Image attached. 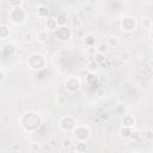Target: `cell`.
Here are the masks:
<instances>
[{"mask_svg":"<svg viewBox=\"0 0 153 153\" xmlns=\"http://www.w3.org/2000/svg\"><path fill=\"white\" fill-rule=\"evenodd\" d=\"M133 153H141V152H139V151H135V152H133Z\"/></svg>","mask_w":153,"mask_h":153,"instance_id":"4dcf8cb0","label":"cell"},{"mask_svg":"<svg viewBox=\"0 0 153 153\" xmlns=\"http://www.w3.org/2000/svg\"><path fill=\"white\" fill-rule=\"evenodd\" d=\"M75 135L79 141H85L90 136V129L86 126H79L75 128Z\"/></svg>","mask_w":153,"mask_h":153,"instance_id":"8992f818","label":"cell"},{"mask_svg":"<svg viewBox=\"0 0 153 153\" xmlns=\"http://www.w3.org/2000/svg\"><path fill=\"white\" fill-rule=\"evenodd\" d=\"M10 35H11L10 27H8L7 25H5V24H1V25H0V37H1V39L8 38Z\"/></svg>","mask_w":153,"mask_h":153,"instance_id":"9c48e42d","label":"cell"},{"mask_svg":"<svg viewBox=\"0 0 153 153\" xmlns=\"http://www.w3.org/2000/svg\"><path fill=\"white\" fill-rule=\"evenodd\" d=\"M22 38H23L24 42L30 43V42L33 41V33H32L31 31H26V32H24V33L22 35Z\"/></svg>","mask_w":153,"mask_h":153,"instance_id":"e0dca14e","label":"cell"},{"mask_svg":"<svg viewBox=\"0 0 153 153\" xmlns=\"http://www.w3.org/2000/svg\"><path fill=\"white\" fill-rule=\"evenodd\" d=\"M141 24L143 26V29H148V30H152L153 29V20L147 18V17H143L142 20H141Z\"/></svg>","mask_w":153,"mask_h":153,"instance_id":"2e32d148","label":"cell"},{"mask_svg":"<svg viewBox=\"0 0 153 153\" xmlns=\"http://www.w3.org/2000/svg\"><path fill=\"white\" fill-rule=\"evenodd\" d=\"M86 42H87V45H88V47H93V45H92L93 36H91V35H90V36H87V37H86Z\"/></svg>","mask_w":153,"mask_h":153,"instance_id":"cb8c5ba5","label":"cell"},{"mask_svg":"<svg viewBox=\"0 0 153 153\" xmlns=\"http://www.w3.org/2000/svg\"><path fill=\"white\" fill-rule=\"evenodd\" d=\"M60 127L65 131H72V130H75L78 126H76L75 120L72 116H65L60 120Z\"/></svg>","mask_w":153,"mask_h":153,"instance_id":"7a4b0ae2","label":"cell"},{"mask_svg":"<svg viewBox=\"0 0 153 153\" xmlns=\"http://www.w3.org/2000/svg\"><path fill=\"white\" fill-rule=\"evenodd\" d=\"M121 133H122V135L124 136V137H129L130 135H131V130H130V128H127V127H123L122 129H121Z\"/></svg>","mask_w":153,"mask_h":153,"instance_id":"ffe728a7","label":"cell"},{"mask_svg":"<svg viewBox=\"0 0 153 153\" xmlns=\"http://www.w3.org/2000/svg\"><path fill=\"white\" fill-rule=\"evenodd\" d=\"M67 153H78L76 151H69V152H67Z\"/></svg>","mask_w":153,"mask_h":153,"instance_id":"f546056e","label":"cell"},{"mask_svg":"<svg viewBox=\"0 0 153 153\" xmlns=\"http://www.w3.org/2000/svg\"><path fill=\"white\" fill-rule=\"evenodd\" d=\"M106 43H108V45L110 48H117L120 45V41H118V37L117 36H110L108 38V42Z\"/></svg>","mask_w":153,"mask_h":153,"instance_id":"5bb4252c","label":"cell"},{"mask_svg":"<svg viewBox=\"0 0 153 153\" xmlns=\"http://www.w3.org/2000/svg\"><path fill=\"white\" fill-rule=\"evenodd\" d=\"M0 80H1V82L5 80V71H4V68H1V71H0Z\"/></svg>","mask_w":153,"mask_h":153,"instance_id":"484cf974","label":"cell"},{"mask_svg":"<svg viewBox=\"0 0 153 153\" xmlns=\"http://www.w3.org/2000/svg\"><path fill=\"white\" fill-rule=\"evenodd\" d=\"M149 37H151V39H152V41H153V30H152V31H151V33H149Z\"/></svg>","mask_w":153,"mask_h":153,"instance_id":"f1b7e54d","label":"cell"},{"mask_svg":"<svg viewBox=\"0 0 153 153\" xmlns=\"http://www.w3.org/2000/svg\"><path fill=\"white\" fill-rule=\"evenodd\" d=\"M121 27L123 31H127V32L133 31L136 27V22L131 17H123L121 20Z\"/></svg>","mask_w":153,"mask_h":153,"instance_id":"277c9868","label":"cell"},{"mask_svg":"<svg viewBox=\"0 0 153 153\" xmlns=\"http://www.w3.org/2000/svg\"><path fill=\"white\" fill-rule=\"evenodd\" d=\"M87 53H88V54H96V53H97L96 47H88V48H87Z\"/></svg>","mask_w":153,"mask_h":153,"instance_id":"d4e9b609","label":"cell"},{"mask_svg":"<svg viewBox=\"0 0 153 153\" xmlns=\"http://www.w3.org/2000/svg\"><path fill=\"white\" fill-rule=\"evenodd\" d=\"M27 65L33 71H38V69H42L45 65V59L42 54H38V53H35V54H31L29 60H27Z\"/></svg>","mask_w":153,"mask_h":153,"instance_id":"6da1fadb","label":"cell"},{"mask_svg":"<svg viewBox=\"0 0 153 153\" xmlns=\"http://www.w3.org/2000/svg\"><path fill=\"white\" fill-rule=\"evenodd\" d=\"M56 37L59 38V39H61V41H67V39H69L71 38V36H72V31H71V29L69 27H67V26H59L57 29H56Z\"/></svg>","mask_w":153,"mask_h":153,"instance_id":"5b68a950","label":"cell"},{"mask_svg":"<svg viewBox=\"0 0 153 153\" xmlns=\"http://www.w3.org/2000/svg\"><path fill=\"white\" fill-rule=\"evenodd\" d=\"M25 12L23 11V8H19V7H16V8H12L11 12H10V18L13 23L16 24H22L25 22Z\"/></svg>","mask_w":153,"mask_h":153,"instance_id":"3957f363","label":"cell"},{"mask_svg":"<svg viewBox=\"0 0 153 153\" xmlns=\"http://www.w3.org/2000/svg\"><path fill=\"white\" fill-rule=\"evenodd\" d=\"M120 57H121V60H122L123 62H129V61L131 60V53H130L128 49H124V50L121 51Z\"/></svg>","mask_w":153,"mask_h":153,"instance_id":"9a60e30c","label":"cell"},{"mask_svg":"<svg viewBox=\"0 0 153 153\" xmlns=\"http://www.w3.org/2000/svg\"><path fill=\"white\" fill-rule=\"evenodd\" d=\"M65 102H66V98H65V97H61V96H60V97H57V103H59V104H61V105H62Z\"/></svg>","mask_w":153,"mask_h":153,"instance_id":"4316f807","label":"cell"},{"mask_svg":"<svg viewBox=\"0 0 153 153\" xmlns=\"http://www.w3.org/2000/svg\"><path fill=\"white\" fill-rule=\"evenodd\" d=\"M36 37H37L38 42H41V43H45V42L48 41V38H49V36H48V31H45V30H41V31L37 32Z\"/></svg>","mask_w":153,"mask_h":153,"instance_id":"4fadbf2b","label":"cell"},{"mask_svg":"<svg viewBox=\"0 0 153 153\" xmlns=\"http://www.w3.org/2000/svg\"><path fill=\"white\" fill-rule=\"evenodd\" d=\"M98 67H99V62L96 61V60H91V61H88L87 65H86L87 71L91 72V73H94V72L98 69Z\"/></svg>","mask_w":153,"mask_h":153,"instance_id":"8fae6325","label":"cell"},{"mask_svg":"<svg viewBox=\"0 0 153 153\" xmlns=\"http://www.w3.org/2000/svg\"><path fill=\"white\" fill-rule=\"evenodd\" d=\"M45 26L48 30H55L59 27V24H57V20L55 18H49L45 22Z\"/></svg>","mask_w":153,"mask_h":153,"instance_id":"7c38bea8","label":"cell"},{"mask_svg":"<svg viewBox=\"0 0 153 153\" xmlns=\"http://www.w3.org/2000/svg\"><path fill=\"white\" fill-rule=\"evenodd\" d=\"M39 143H37V142H32L31 143V152H33V153H37L38 151H39Z\"/></svg>","mask_w":153,"mask_h":153,"instance_id":"7402d4cb","label":"cell"},{"mask_svg":"<svg viewBox=\"0 0 153 153\" xmlns=\"http://www.w3.org/2000/svg\"><path fill=\"white\" fill-rule=\"evenodd\" d=\"M62 146H63V148H71L72 147V139L71 137H65L62 140Z\"/></svg>","mask_w":153,"mask_h":153,"instance_id":"d6986e66","label":"cell"},{"mask_svg":"<svg viewBox=\"0 0 153 153\" xmlns=\"http://www.w3.org/2000/svg\"><path fill=\"white\" fill-rule=\"evenodd\" d=\"M23 4H24V2H23L22 0H19V1H10V2H8V5L12 6V7H13V6H18V7H19V6H22Z\"/></svg>","mask_w":153,"mask_h":153,"instance_id":"603a6c76","label":"cell"},{"mask_svg":"<svg viewBox=\"0 0 153 153\" xmlns=\"http://www.w3.org/2000/svg\"><path fill=\"white\" fill-rule=\"evenodd\" d=\"M80 87V81L74 78V76H69L67 80H66V90L69 91V92H75L76 90H79Z\"/></svg>","mask_w":153,"mask_h":153,"instance_id":"52a82bcc","label":"cell"},{"mask_svg":"<svg viewBox=\"0 0 153 153\" xmlns=\"http://www.w3.org/2000/svg\"><path fill=\"white\" fill-rule=\"evenodd\" d=\"M109 45H108V43H105V42H100V43H98L97 44V47H96V50H97V53L98 54H100V55H104V54H106L108 51H109Z\"/></svg>","mask_w":153,"mask_h":153,"instance_id":"30bf717a","label":"cell"},{"mask_svg":"<svg viewBox=\"0 0 153 153\" xmlns=\"http://www.w3.org/2000/svg\"><path fill=\"white\" fill-rule=\"evenodd\" d=\"M148 67H149V68H151V69L153 71V59H152V60L149 61V63H148Z\"/></svg>","mask_w":153,"mask_h":153,"instance_id":"83f0119b","label":"cell"},{"mask_svg":"<svg viewBox=\"0 0 153 153\" xmlns=\"http://www.w3.org/2000/svg\"><path fill=\"white\" fill-rule=\"evenodd\" d=\"M146 130H147V131H143V133H142V135H143L147 140L153 139V131H152L151 129H148V128H146Z\"/></svg>","mask_w":153,"mask_h":153,"instance_id":"44dd1931","label":"cell"},{"mask_svg":"<svg viewBox=\"0 0 153 153\" xmlns=\"http://www.w3.org/2000/svg\"><path fill=\"white\" fill-rule=\"evenodd\" d=\"M85 149H86V143H85V141H79V142L76 143V152H78V153H82V152H85Z\"/></svg>","mask_w":153,"mask_h":153,"instance_id":"ac0fdd59","label":"cell"},{"mask_svg":"<svg viewBox=\"0 0 153 153\" xmlns=\"http://www.w3.org/2000/svg\"><path fill=\"white\" fill-rule=\"evenodd\" d=\"M122 124H123V127L131 128L135 124V118L131 115H124L122 118Z\"/></svg>","mask_w":153,"mask_h":153,"instance_id":"ba28073f","label":"cell"}]
</instances>
